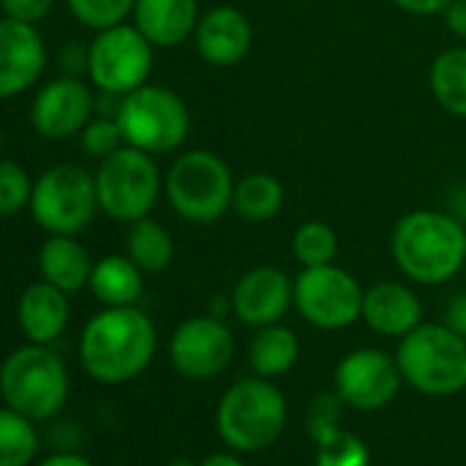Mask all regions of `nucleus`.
Returning a JSON list of instances; mask_svg holds the SVG:
<instances>
[{
  "label": "nucleus",
  "mask_w": 466,
  "mask_h": 466,
  "mask_svg": "<svg viewBox=\"0 0 466 466\" xmlns=\"http://www.w3.org/2000/svg\"><path fill=\"white\" fill-rule=\"evenodd\" d=\"M192 39L200 61L228 69L248 58L253 47V25L237 6H214L200 15Z\"/></svg>",
  "instance_id": "f3484780"
},
{
  "label": "nucleus",
  "mask_w": 466,
  "mask_h": 466,
  "mask_svg": "<svg viewBox=\"0 0 466 466\" xmlns=\"http://www.w3.org/2000/svg\"><path fill=\"white\" fill-rule=\"evenodd\" d=\"M17 324L28 343L53 346L69 327V294L47 280L31 283L20 294Z\"/></svg>",
  "instance_id": "6ab92c4d"
},
{
  "label": "nucleus",
  "mask_w": 466,
  "mask_h": 466,
  "mask_svg": "<svg viewBox=\"0 0 466 466\" xmlns=\"http://www.w3.org/2000/svg\"><path fill=\"white\" fill-rule=\"evenodd\" d=\"M94 116V91L77 75H64L39 88L31 105V124L47 140L80 135Z\"/></svg>",
  "instance_id": "4468645a"
},
{
  "label": "nucleus",
  "mask_w": 466,
  "mask_h": 466,
  "mask_svg": "<svg viewBox=\"0 0 466 466\" xmlns=\"http://www.w3.org/2000/svg\"><path fill=\"white\" fill-rule=\"evenodd\" d=\"M365 289L351 272L335 264L302 267L294 280L297 313L319 329H346L362 319Z\"/></svg>",
  "instance_id": "9b49d317"
},
{
  "label": "nucleus",
  "mask_w": 466,
  "mask_h": 466,
  "mask_svg": "<svg viewBox=\"0 0 466 466\" xmlns=\"http://www.w3.org/2000/svg\"><path fill=\"white\" fill-rule=\"evenodd\" d=\"M132 20L154 47L170 50L195 34L200 9L198 0H137Z\"/></svg>",
  "instance_id": "aec40b11"
},
{
  "label": "nucleus",
  "mask_w": 466,
  "mask_h": 466,
  "mask_svg": "<svg viewBox=\"0 0 466 466\" xmlns=\"http://www.w3.org/2000/svg\"><path fill=\"white\" fill-rule=\"evenodd\" d=\"M283 200H286V189H283L280 178L258 170V173H248L245 178L237 181L230 208L245 222H267L280 214Z\"/></svg>",
  "instance_id": "b1692460"
},
{
  "label": "nucleus",
  "mask_w": 466,
  "mask_h": 466,
  "mask_svg": "<svg viewBox=\"0 0 466 466\" xmlns=\"http://www.w3.org/2000/svg\"><path fill=\"white\" fill-rule=\"evenodd\" d=\"M135 4L137 0H66L72 17L91 31H105L127 23V17H132L135 12Z\"/></svg>",
  "instance_id": "c756f323"
},
{
  "label": "nucleus",
  "mask_w": 466,
  "mask_h": 466,
  "mask_svg": "<svg viewBox=\"0 0 466 466\" xmlns=\"http://www.w3.org/2000/svg\"><path fill=\"white\" fill-rule=\"evenodd\" d=\"M47 69V47L36 25L0 20V102L31 91Z\"/></svg>",
  "instance_id": "dca6fc26"
},
{
  "label": "nucleus",
  "mask_w": 466,
  "mask_h": 466,
  "mask_svg": "<svg viewBox=\"0 0 466 466\" xmlns=\"http://www.w3.org/2000/svg\"><path fill=\"white\" fill-rule=\"evenodd\" d=\"M398 368L409 387L431 398L466 390V340L447 324H420L398 343Z\"/></svg>",
  "instance_id": "39448f33"
},
{
  "label": "nucleus",
  "mask_w": 466,
  "mask_h": 466,
  "mask_svg": "<svg viewBox=\"0 0 466 466\" xmlns=\"http://www.w3.org/2000/svg\"><path fill=\"white\" fill-rule=\"evenodd\" d=\"M127 256L146 275L165 272L173 264V256H176L170 230L162 222L151 219V217H143V219L132 222L129 233H127Z\"/></svg>",
  "instance_id": "a878e982"
},
{
  "label": "nucleus",
  "mask_w": 466,
  "mask_h": 466,
  "mask_svg": "<svg viewBox=\"0 0 466 466\" xmlns=\"http://www.w3.org/2000/svg\"><path fill=\"white\" fill-rule=\"evenodd\" d=\"M289 420L286 395L272 379L253 376L225 390L217 406V433L237 452H261L272 447Z\"/></svg>",
  "instance_id": "7ed1b4c3"
},
{
  "label": "nucleus",
  "mask_w": 466,
  "mask_h": 466,
  "mask_svg": "<svg viewBox=\"0 0 466 466\" xmlns=\"http://www.w3.org/2000/svg\"><path fill=\"white\" fill-rule=\"evenodd\" d=\"M80 140H83L86 154H91V157H96V159H105V157H110L113 151H118L121 146H127V143H124V132H121L116 116H113V118H107V116L91 118V121L86 124V129L80 132Z\"/></svg>",
  "instance_id": "2f4dec72"
},
{
  "label": "nucleus",
  "mask_w": 466,
  "mask_h": 466,
  "mask_svg": "<svg viewBox=\"0 0 466 466\" xmlns=\"http://www.w3.org/2000/svg\"><path fill=\"white\" fill-rule=\"evenodd\" d=\"M157 354V327L137 310L105 308L88 319L80 335L83 370L99 384H127L137 379Z\"/></svg>",
  "instance_id": "f257e3e1"
},
{
  "label": "nucleus",
  "mask_w": 466,
  "mask_h": 466,
  "mask_svg": "<svg viewBox=\"0 0 466 466\" xmlns=\"http://www.w3.org/2000/svg\"><path fill=\"white\" fill-rule=\"evenodd\" d=\"M233 173L217 157L206 148H192L178 154L165 176V195L170 208L195 225H211L217 222L233 200Z\"/></svg>",
  "instance_id": "423d86ee"
},
{
  "label": "nucleus",
  "mask_w": 466,
  "mask_h": 466,
  "mask_svg": "<svg viewBox=\"0 0 466 466\" xmlns=\"http://www.w3.org/2000/svg\"><path fill=\"white\" fill-rule=\"evenodd\" d=\"M31 214L47 233H64V237H77L83 233L96 211V178L80 165H53L34 181L31 195Z\"/></svg>",
  "instance_id": "1a4fd4ad"
},
{
  "label": "nucleus",
  "mask_w": 466,
  "mask_h": 466,
  "mask_svg": "<svg viewBox=\"0 0 466 466\" xmlns=\"http://www.w3.org/2000/svg\"><path fill=\"white\" fill-rule=\"evenodd\" d=\"M39 452L36 422L12 406H0V466H31Z\"/></svg>",
  "instance_id": "bb28decb"
},
{
  "label": "nucleus",
  "mask_w": 466,
  "mask_h": 466,
  "mask_svg": "<svg viewBox=\"0 0 466 466\" xmlns=\"http://www.w3.org/2000/svg\"><path fill=\"white\" fill-rule=\"evenodd\" d=\"M170 466H192V463H189V461H184V458H181V461H173V463H170Z\"/></svg>",
  "instance_id": "ea45409f"
},
{
  "label": "nucleus",
  "mask_w": 466,
  "mask_h": 466,
  "mask_svg": "<svg viewBox=\"0 0 466 466\" xmlns=\"http://www.w3.org/2000/svg\"><path fill=\"white\" fill-rule=\"evenodd\" d=\"M0 400L34 422H47L69 400V370L42 343H25L0 362Z\"/></svg>",
  "instance_id": "20e7f679"
},
{
  "label": "nucleus",
  "mask_w": 466,
  "mask_h": 466,
  "mask_svg": "<svg viewBox=\"0 0 466 466\" xmlns=\"http://www.w3.org/2000/svg\"><path fill=\"white\" fill-rule=\"evenodd\" d=\"M0 151H4V129H0Z\"/></svg>",
  "instance_id": "a19ab883"
},
{
  "label": "nucleus",
  "mask_w": 466,
  "mask_h": 466,
  "mask_svg": "<svg viewBox=\"0 0 466 466\" xmlns=\"http://www.w3.org/2000/svg\"><path fill=\"white\" fill-rule=\"evenodd\" d=\"M39 272L42 280L53 283L66 294H77L91 283L94 261L88 250L77 242V237L50 233V239L39 250Z\"/></svg>",
  "instance_id": "412c9836"
},
{
  "label": "nucleus",
  "mask_w": 466,
  "mask_h": 466,
  "mask_svg": "<svg viewBox=\"0 0 466 466\" xmlns=\"http://www.w3.org/2000/svg\"><path fill=\"white\" fill-rule=\"evenodd\" d=\"M143 275L129 256H105L94 261L88 289L105 308H127L143 297Z\"/></svg>",
  "instance_id": "4be33fe9"
},
{
  "label": "nucleus",
  "mask_w": 466,
  "mask_h": 466,
  "mask_svg": "<svg viewBox=\"0 0 466 466\" xmlns=\"http://www.w3.org/2000/svg\"><path fill=\"white\" fill-rule=\"evenodd\" d=\"M400 381L398 360L381 349H357L335 368V392L357 411H376L392 403Z\"/></svg>",
  "instance_id": "ddd939ff"
},
{
  "label": "nucleus",
  "mask_w": 466,
  "mask_h": 466,
  "mask_svg": "<svg viewBox=\"0 0 466 466\" xmlns=\"http://www.w3.org/2000/svg\"><path fill=\"white\" fill-rule=\"evenodd\" d=\"M116 121L127 146L154 157L178 151L189 135V110L184 99L176 91L151 83L121 96Z\"/></svg>",
  "instance_id": "0eeeda50"
},
{
  "label": "nucleus",
  "mask_w": 466,
  "mask_h": 466,
  "mask_svg": "<svg viewBox=\"0 0 466 466\" xmlns=\"http://www.w3.org/2000/svg\"><path fill=\"white\" fill-rule=\"evenodd\" d=\"M428 86L444 113L466 118V47H450L439 53L431 64Z\"/></svg>",
  "instance_id": "393cba45"
},
{
  "label": "nucleus",
  "mask_w": 466,
  "mask_h": 466,
  "mask_svg": "<svg viewBox=\"0 0 466 466\" xmlns=\"http://www.w3.org/2000/svg\"><path fill=\"white\" fill-rule=\"evenodd\" d=\"M316 466H370V450L357 433L340 428L316 441Z\"/></svg>",
  "instance_id": "c85d7f7f"
},
{
  "label": "nucleus",
  "mask_w": 466,
  "mask_h": 466,
  "mask_svg": "<svg viewBox=\"0 0 466 466\" xmlns=\"http://www.w3.org/2000/svg\"><path fill=\"white\" fill-rule=\"evenodd\" d=\"M237 351V340L219 316H192L170 335V365L192 381L219 376Z\"/></svg>",
  "instance_id": "f8f14e48"
},
{
  "label": "nucleus",
  "mask_w": 466,
  "mask_h": 466,
  "mask_svg": "<svg viewBox=\"0 0 466 466\" xmlns=\"http://www.w3.org/2000/svg\"><path fill=\"white\" fill-rule=\"evenodd\" d=\"M99 208L116 222H137L151 214L165 178L154 154H146L132 146H121L110 157L99 159L94 173Z\"/></svg>",
  "instance_id": "6e6552de"
},
{
  "label": "nucleus",
  "mask_w": 466,
  "mask_h": 466,
  "mask_svg": "<svg viewBox=\"0 0 466 466\" xmlns=\"http://www.w3.org/2000/svg\"><path fill=\"white\" fill-rule=\"evenodd\" d=\"M36 466H94L86 455L80 452H72V450H58L47 458H42Z\"/></svg>",
  "instance_id": "4c0bfd02"
},
{
  "label": "nucleus",
  "mask_w": 466,
  "mask_h": 466,
  "mask_svg": "<svg viewBox=\"0 0 466 466\" xmlns=\"http://www.w3.org/2000/svg\"><path fill=\"white\" fill-rule=\"evenodd\" d=\"M392 4L414 17H433V15H444V9L452 4V0H392Z\"/></svg>",
  "instance_id": "f704fd0d"
},
{
  "label": "nucleus",
  "mask_w": 466,
  "mask_h": 466,
  "mask_svg": "<svg viewBox=\"0 0 466 466\" xmlns=\"http://www.w3.org/2000/svg\"><path fill=\"white\" fill-rule=\"evenodd\" d=\"M294 305V280L280 267H253L245 272L230 294V310L248 327L280 324V319Z\"/></svg>",
  "instance_id": "2eb2a0df"
},
{
  "label": "nucleus",
  "mask_w": 466,
  "mask_h": 466,
  "mask_svg": "<svg viewBox=\"0 0 466 466\" xmlns=\"http://www.w3.org/2000/svg\"><path fill=\"white\" fill-rule=\"evenodd\" d=\"M34 178L12 159H0V217H12L31 206Z\"/></svg>",
  "instance_id": "7c9ffc66"
},
{
  "label": "nucleus",
  "mask_w": 466,
  "mask_h": 466,
  "mask_svg": "<svg viewBox=\"0 0 466 466\" xmlns=\"http://www.w3.org/2000/svg\"><path fill=\"white\" fill-rule=\"evenodd\" d=\"M444 324H447L455 335H461V338L466 340V294L452 297V302L447 305V319H444Z\"/></svg>",
  "instance_id": "e433bc0d"
},
{
  "label": "nucleus",
  "mask_w": 466,
  "mask_h": 466,
  "mask_svg": "<svg viewBox=\"0 0 466 466\" xmlns=\"http://www.w3.org/2000/svg\"><path fill=\"white\" fill-rule=\"evenodd\" d=\"M198 466H245V461L239 455H233V452H211Z\"/></svg>",
  "instance_id": "58836bf2"
},
{
  "label": "nucleus",
  "mask_w": 466,
  "mask_h": 466,
  "mask_svg": "<svg viewBox=\"0 0 466 466\" xmlns=\"http://www.w3.org/2000/svg\"><path fill=\"white\" fill-rule=\"evenodd\" d=\"M248 360L256 376H264V379L286 376L299 360V338L283 324L261 327L250 343Z\"/></svg>",
  "instance_id": "5701e85b"
},
{
  "label": "nucleus",
  "mask_w": 466,
  "mask_h": 466,
  "mask_svg": "<svg viewBox=\"0 0 466 466\" xmlns=\"http://www.w3.org/2000/svg\"><path fill=\"white\" fill-rule=\"evenodd\" d=\"M56 0H0V9H4V17L36 25L39 20H45L50 15Z\"/></svg>",
  "instance_id": "72a5a7b5"
},
{
  "label": "nucleus",
  "mask_w": 466,
  "mask_h": 466,
  "mask_svg": "<svg viewBox=\"0 0 466 466\" xmlns=\"http://www.w3.org/2000/svg\"><path fill=\"white\" fill-rule=\"evenodd\" d=\"M154 66V45L135 25H113L96 31L88 45L86 72L91 86L107 96H127L148 83Z\"/></svg>",
  "instance_id": "9d476101"
},
{
  "label": "nucleus",
  "mask_w": 466,
  "mask_h": 466,
  "mask_svg": "<svg viewBox=\"0 0 466 466\" xmlns=\"http://www.w3.org/2000/svg\"><path fill=\"white\" fill-rule=\"evenodd\" d=\"M362 321L381 338H403L422 324V302L409 286L381 280L365 289Z\"/></svg>",
  "instance_id": "a211bd4d"
},
{
  "label": "nucleus",
  "mask_w": 466,
  "mask_h": 466,
  "mask_svg": "<svg viewBox=\"0 0 466 466\" xmlns=\"http://www.w3.org/2000/svg\"><path fill=\"white\" fill-rule=\"evenodd\" d=\"M340 395L335 392H324L319 395L313 403H310V411H308V433L313 441H321L327 439L329 433L340 431Z\"/></svg>",
  "instance_id": "473e14b6"
},
{
  "label": "nucleus",
  "mask_w": 466,
  "mask_h": 466,
  "mask_svg": "<svg viewBox=\"0 0 466 466\" xmlns=\"http://www.w3.org/2000/svg\"><path fill=\"white\" fill-rule=\"evenodd\" d=\"M444 23L455 39L466 42V0H452L444 9Z\"/></svg>",
  "instance_id": "c9c22d12"
},
{
  "label": "nucleus",
  "mask_w": 466,
  "mask_h": 466,
  "mask_svg": "<svg viewBox=\"0 0 466 466\" xmlns=\"http://www.w3.org/2000/svg\"><path fill=\"white\" fill-rule=\"evenodd\" d=\"M291 253L302 267H324L335 264L338 256V233L321 222V219H308L302 222L294 237H291Z\"/></svg>",
  "instance_id": "cd10ccee"
},
{
  "label": "nucleus",
  "mask_w": 466,
  "mask_h": 466,
  "mask_svg": "<svg viewBox=\"0 0 466 466\" xmlns=\"http://www.w3.org/2000/svg\"><path fill=\"white\" fill-rule=\"evenodd\" d=\"M463 248H466V225H463Z\"/></svg>",
  "instance_id": "79ce46f5"
},
{
  "label": "nucleus",
  "mask_w": 466,
  "mask_h": 466,
  "mask_svg": "<svg viewBox=\"0 0 466 466\" xmlns=\"http://www.w3.org/2000/svg\"><path fill=\"white\" fill-rule=\"evenodd\" d=\"M390 253L395 267L411 283L441 286L466 264L463 222L447 211H409L392 228Z\"/></svg>",
  "instance_id": "f03ea898"
}]
</instances>
